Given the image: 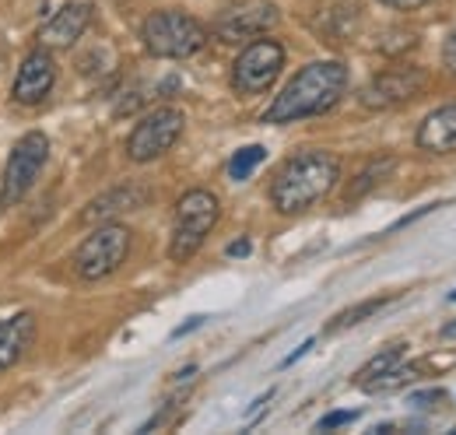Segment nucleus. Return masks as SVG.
Here are the masks:
<instances>
[{
    "mask_svg": "<svg viewBox=\"0 0 456 435\" xmlns=\"http://www.w3.org/2000/svg\"><path fill=\"white\" fill-rule=\"evenodd\" d=\"M218 215H222L218 197L208 193V190H190V193L179 197V204H175V228H172V246H169V257L175 264H186L204 246V239L218 225Z\"/></svg>",
    "mask_w": 456,
    "mask_h": 435,
    "instance_id": "nucleus-4",
    "label": "nucleus"
},
{
    "mask_svg": "<svg viewBox=\"0 0 456 435\" xmlns=\"http://www.w3.org/2000/svg\"><path fill=\"white\" fill-rule=\"evenodd\" d=\"M387 302H390V299H369V302H358V306L344 309V313L338 316V320H330V326H327V330L334 333V330H347V326L362 324V320H369L372 313H379V309H383Z\"/></svg>",
    "mask_w": 456,
    "mask_h": 435,
    "instance_id": "nucleus-19",
    "label": "nucleus"
},
{
    "mask_svg": "<svg viewBox=\"0 0 456 435\" xmlns=\"http://www.w3.org/2000/svg\"><path fill=\"white\" fill-rule=\"evenodd\" d=\"M439 400H446V393L443 390H425V393H414V407H432V404H439Z\"/></svg>",
    "mask_w": 456,
    "mask_h": 435,
    "instance_id": "nucleus-22",
    "label": "nucleus"
},
{
    "mask_svg": "<svg viewBox=\"0 0 456 435\" xmlns=\"http://www.w3.org/2000/svg\"><path fill=\"white\" fill-rule=\"evenodd\" d=\"M450 302H456V291H453V295H450Z\"/></svg>",
    "mask_w": 456,
    "mask_h": 435,
    "instance_id": "nucleus-28",
    "label": "nucleus"
},
{
    "mask_svg": "<svg viewBox=\"0 0 456 435\" xmlns=\"http://www.w3.org/2000/svg\"><path fill=\"white\" fill-rule=\"evenodd\" d=\"M425 88V70L421 67H390L383 74H376L365 88H362V106L365 109H394L403 106L407 99H414Z\"/></svg>",
    "mask_w": 456,
    "mask_h": 435,
    "instance_id": "nucleus-10",
    "label": "nucleus"
},
{
    "mask_svg": "<svg viewBox=\"0 0 456 435\" xmlns=\"http://www.w3.org/2000/svg\"><path fill=\"white\" fill-rule=\"evenodd\" d=\"M46 159H50V137L39 134V130L25 134L14 144V152L7 159V168H4V193H0L4 208H14V204H21L28 197V190L36 186Z\"/></svg>",
    "mask_w": 456,
    "mask_h": 435,
    "instance_id": "nucleus-6",
    "label": "nucleus"
},
{
    "mask_svg": "<svg viewBox=\"0 0 456 435\" xmlns=\"http://www.w3.org/2000/svg\"><path fill=\"white\" fill-rule=\"evenodd\" d=\"M204 324V316H193V320H190V324H183L179 326V330H175V337H183V333H190V330H197V326Z\"/></svg>",
    "mask_w": 456,
    "mask_h": 435,
    "instance_id": "nucleus-27",
    "label": "nucleus"
},
{
    "mask_svg": "<svg viewBox=\"0 0 456 435\" xmlns=\"http://www.w3.org/2000/svg\"><path fill=\"white\" fill-rule=\"evenodd\" d=\"M281 67H285V50H281V43H274V39H256V43H249V46L239 53V60H235V67H232V85H235V92H242V95L267 92V88L278 81Z\"/></svg>",
    "mask_w": 456,
    "mask_h": 435,
    "instance_id": "nucleus-7",
    "label": "nucleus"
},
{
    "mask_svg": "<svg viewBox=\"0 0 456 435\" xmlns=\"http://www.w3.org/2000/svg\"><path fill=\"white\" fill-rule=\"evenodd\" d=\"M246 253H249V239H239L228 246V257H246Z\"/></svg>",
    "mask_w": 456,
    "mask_h": 435,
    "instance_id": "nucleus-26",
    "label": "nucleus"
},
{
    "mask_svg": "<svg viewBox=\"0 0 456 435\" xmlns=\"http://www.w3.org/2000/svg\"><path fill=\"white\" fill-rule=\"evenodd\" d=\"M130 253V228L123 225H99L74 253V271L85 281H102L123 267Z\"/></svg>",
    "mask_w": 456,
    "mask_h": 435,
    "instance_id": "nucleus-5",
    "label": "nucleus"
},
{
    "mask_svg": "<svg viewBox=\"0 0 456 435\" xmlns=\"http://www.w3.org/2000/svg\"><path fill=\"white\" fill-rule=\"evenodd\" d=\"M338 179H341V162L330 152H298L274 176L271 201L281 215H298L316 201H323Z\"/></svg>",
    "mask_w": 456,
    "mask_h": 435,
    "instance_id": "nucleus-2",
    "label": "nucleus"
},
{
    "mask_svg": "<svg viewBox=\"0 0 456 435\" xmlns=\"http://www.w3.org/2000/svg\"><path fill=\"white\" fill-rule=\"evenodd\" d=\"M36 341V316L32 313H18L0 320V373L18 365L25 358V351Z\"/></svg>",
    "mask_w": 456,
    "mask_h": 435,
    "instance_id": "nucleus-14",
    "label": "nucleus"
},
{
    "mask_svg": "<svg viewBox=\"0 0 456 435\" xmlns=\"http://www.w3.org/2000/svg\"><path fill=\"white\" fill-rule=\"evenodd\" d=\"M141 39L144 46L162 60H186V56L200 53L204 43H208V29L183 14V11H155L144 29H141Z\"/></svg>",
    "mask_w": 456,
    "mask_h": 435,
    "instance_id": "nucleus-3",
    "label": "nucleus"
},
{
    "mask_svg": "<svg viewBox=\"0 0 456 435\" xmlns=\"http://www.w3.org/2000/svg\"><path fill=\"white\" fill-rule=\"evenodd\" d=\"M309 348H313V337H309V341H302V344H298V348H295V351L288 355V358H285V365H295V362H298V358H302V355H305Z\"/></svg>",
    "mask_w": 456,
    "mask_h": 435,
    "instance_id": "nucleus-25",
    "label": "nucleus"
},
{
    "mask_svg": "<svg viewBox=\"0 0 456 435\" xmlns=\"http://www.w3.org/2000/svg\"><path fill=\"white\" fill-rule=\"evenodd\" d=\"M88 21H92V4H85V0H70V4H63L57 14L43 25V32H39V46H46V50H70V46L85 36Z\"/></svg>",
    "mask_w": 456,
    "mask_h": 435,
    "instance_id": "nucleus-12",
    "label": "nucleus"
},
{
    "mask_svg": "<svg viewBox=\"0 0 456 435\" xmlns=\"http://www.w3.org/2000/svg\"><path fill=\"white\" fill-rule=\"evenodd\" d=\"M278 7L267 0H242V4H228L215 21V36L222 43H242V39H256L267 29L278 25Z\"/></svg>",
    "mask_w": 456,
    "mask_h": 435,
    "instance_id": "nucleus-9",
    "label": "nucleus"
},
{
    "mask_svg": "<svg viewBox=\"0 0 456 435\" xmlns=\"http://www.w3.org/2000/svg\"><path fill=\"white\" fill-rule=\"evenodd\" d=\"M183 123H186V116H183L179 109H172V106L155 109L151 116H144V119L134 127V134H130V141H126V155H130L134 162H155V159H162L172 144L179 141Z\"/></svg>",
    "mask_w": 456,
    "mask_h": 435,
    "instance_id": "nucleus-8",
    "label": "nucleus"
},
{
    "mask_svg": "<svg viewBox=\"0 0 456 435\" xmlns=\"http://www.w3.org/2000/svg\"><path fill=\"white\" fill-rule=\"evenodd\" d=\"M418 148L436 152V155L456 152V103L425 116V123L418 127Z\"/></svg>",
    "mask_w": 456,
    "mask_h": 435,
    "instance_id": "nucleus-15",
    "label": "nucleus"
},
{
    "mask_svg": "<svg viewBox=\"0 0 456 435\" xmlns=\"http://www.w3.org/2000/svg\"><path fill=\"white\" fill-rule=\"evenodd\" d=\"M358 418V411H334L327 418H320V432H330V429H341V425H351Z\"/></svg>",
    "mask_w": 456,
    "mask_h": 435,
    "instance_id": "nucleus-21",
    "label": "nucleus"
},
{
    "mask_svg": "<svg viewBox=\"0 0 456 435\" xmlns=\"http://www.w3.org/2000/svg\"><path fill=\"white\" fill-rule=\"evenodd\" d=\"M148 201H151V190H148V186L126 183V186H116V190H110V193L95 197V201L85 208L81 221H88V225H95V221H110V218L123 215V211H137V208H144Z\"/></svg>",
    "mask_w": 456,
    "mask_h": 435,
    "instance_id": "nucleus-13",
    "label": "nucleus"
},
{
    "mask_svg": "<svg viewBox=\"0 0 456 435\" xmlns=\"http://www.w3.org/2000/svg\"><path fill=\"white\" fill-rule=\"evenodd\" d=\"M267 159V148H260V144H249V148H239L235 155H232V162H228V176L235 179V183H242V179H249L253 172H256V165Z\"/></svg>",
    "mask_w": 456,
    "mask_h": 435,
    "instance_id": "nucleus-16",
    "label": "nucleus"
},
{
    "mask_svg": "<svg viewBox=\"0 0 456 435\" xmlns=\"http://www.w3.org/2000/svg\"><path fill=\"white\" fill-rule=\"evenodd\" d=\"M344 88H347V67L341 60L305 63L285 85V92L271 103L264 123H295L305 116H320L341 103Z\"/></svg>",
    "mask_w": 456,
    "mask_h": 435,
    "instance_id": "nucleus-1",
    "label": "nucleus"
},
{
    "mask_svg": "<svg viewBox=\"0 0 456 435\" xmlns=\"http://www.w3.org/2000/svg\"><path fill=\"white\" fill-rule=\"evenodd\" d=\"M387 7H397V11H418V7H425L428 0H383Z\"/></svg>",
    "mask_w": 456,
    "mask_h": 435,
    "instance_id": "nucleus-24",
    "label": "nucleus"
},
{
    "mask_svg": "<svg viewBox=\"0 0 456 435\" xmlns=\"http://www.w3.org/2000/svg\"><path fill=\"white\" fill-rule=\"evenodd\" d=\"M390 168H394V162H390V159H383V162H372L369 168H365V172H362V176H358V183L347 190V201H354V197H362L365 190H372V186H376V183H379V179H383Z\"/></svg>",
    "mask_w": 456,
    "mask_h": 435,
    "instance_id": "nucleus-20",
    "label": "nucleus"
},
{
    "mask_svg": "<svg viewBox=\"0 0 456 435\" xmlns=\"http://www.w3.org/2000/svg\"><path fill=\"white\" fill-rule=\"evenodd\" d=\"M443 63H446V70L456 78V29L450 32V39H446V46H443Z\"/></svg>",
    "mask_w": 456,
    "mask_h": 435,
    "instance_id": "nucleus-23",
    "label": "nucleus"
},
{
    "mask_svg": "<svg viewBox=\"0 0 456 435\" xmlns=\"http://www.w3.org/2000/svg\"><path fill=\"white\" fill-rule=\"evenodd\" d=\"M53 81H57L53 56H50L46 46H39V50H32V53L21 60L11 95H14V103H21V106H36V103H43V99L50 95Z\"/></svg>",
    "mask_w": 456,
    "mask_h": 435,
    "instance_id": "nucleus-11",
    "label": "nucleus"
},
{
    "mask_svg": "<svg viewBox=\"0 0 456 435\" xmlns=\"http://www.w3.org/2000/svg\"><path fill=\"white\" fill-rule=\"evenodd\" d=\"M400 362H403V348H400V344H394V348L379 351V355H376L372 362H365V365L358 369V380H354V382L362 386V382L376 380V376H383L387 369H394V365H400Z\"/></svg>",
    "mask_w": 456,
    "mask_h": 435,
    "instance_id": "nucleus-18",
    "label": "nucleus"
},
{
    "mask_svg": "<svg viewBox=\"0 0 456 435\" xmlns=\"http://www.w3.org/2000/svg\"><path fill=\"white\" fill-rule=\"evenodd\" d=\"M411 380H418V373L411 369V365H394V369H387L383 376H376V380L362 382V390L365 393H387V390H400V386H407Z\"/></svg>",
    "mask_w": 456,
    "mask_h": 435,
    "instance_id": "nucleus-17",
    "label": "nucleus"
}]
</instances>
